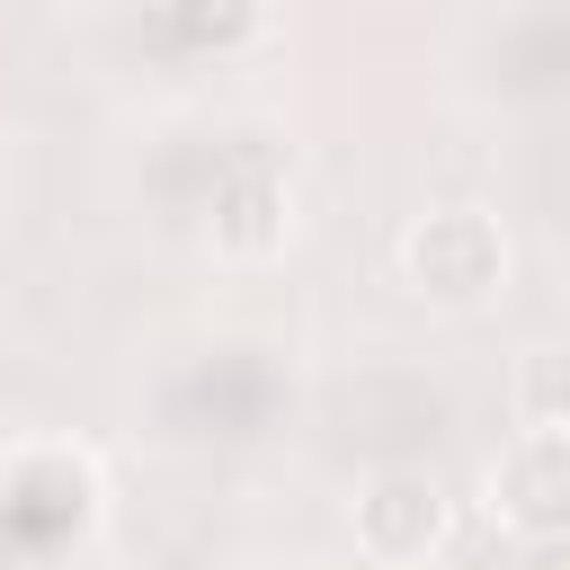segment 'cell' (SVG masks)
Segmentation results:
<instances>
[{
    "label": "cell",
    "mask_w": 570,
    "mask_h": 570,
    "mask_svg": "<svg viewBox=\"0 0 570 570\" xmlns=\"http://www.w3.org/2000/svg\"><path fill=\"white\" fill-rule=\"evenodd\" d=\"M0 330H9V303H0Z\"/></svg>",
    "instance_id": "7"
},
{
    "label": "cell",
    "mask_w": 570,
    "mask_h": 570,
    "mask_svg": "<svg viewBox=\"0 0 570 570\" xmlns=\"http://www.w3.org/2000/svg\"><path fill=\"white\" fill-rule=\"evenodd\" d=\"M285 240H294V187L267 169H240L214 205V249L223 258H276Z\"/></svg>",
    "instance_id": "4"
},
{
    "label": "cell",
    "mask_w": 570,
    "mask_h": 570,
    "mask_svg": "<svg viewBox=\"0 0 570 570\" xmlns=\"http://www.w3.org/2000/svg\"><path fill=\"white\" fill-rule=\"evenodd\" d=\"M508 410H517V428H570V383H561V347H552V338H534V347L517 356Z\"/></svg>",
    "instance_id": "5"
},
{
    "label": "cell",
    "mask_w": 570,
    "mask_h": 570,
    "mask_svg": "<svg viewBox=\"0 0 570 570\" xmlns=\"http://www.w3.org/2000/svg\"><path fill=\"white\" fill-rule=\"evenodd\" d=\"M169 18H178L196 45H214V53H240V45H258V36H267L276 0H169Z\"/></svg>",
    "instance_id": "6"
},
{
    "label": "cell",
    "mask_w": 570,
    "mask_h": 570,
    "mask_svg": "<svg viewBox=\"0 0 570 570\" xmlns=\"http://www.w3.org/2000/svg\"><path fill=\"white\" fill-rule=\"evenodd\" d=\"M481 517L508 543L552 552L570 534V428H517L481 472Z\"/></svg>",
    "instance_id": "3"
},
{
    "label": "cell",
    "mask_w": 570,
    "mask_h": 570,
    "mask_svg": "<svg viewBox=\"0 0 570 570\" xmlns=\"http://www.w3.org/2000/svg\"><path fill=\"white\" fill-rule=\"evenodd\" d=\"M347 534H356V552H365L374 570H428V561L445 552V534H454V490H445V472H428V463H383V472H365L356 499H347Z\"/></svg>",
    "instance_id": "2"
},
{
    "label": "cell",
    "mask_w": 570,
    "mask_h": 570,
    "mask_svg": "<svg viewBox=\"0 0 570 570\" xmlns=\"http://www.w3.org/2000/svg\"><path fill=\"white\" fill-rule=\"evenodd\" d=\"M392 276L428 312H490L517 285V232L490 205H419L392 240Z\"/></svg>",
    "instance_id": "1"
}]
</instances>
